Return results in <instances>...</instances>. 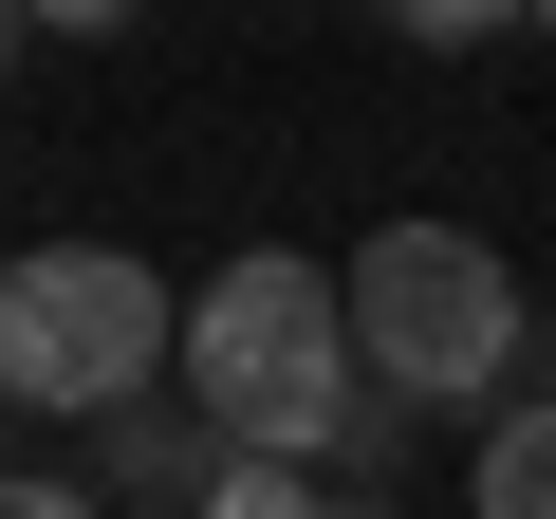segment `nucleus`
Listing matches in <instances>:
<instances>
[{"label": "nucleus", "instance_id": "1", "mask_svg": "<svg viewBox=\"0 0 556 519\" xmlns=\"http://www.w3.org/2000/svg\"><path fill=\"white\" fill-rule=\"evenodd\" d=\"M186 408L241 445V464H334L371 427V371H353V279L298 241H241L223 279L186 298Z\"/></svg>", "mask_w": 556, "mask_h": 519}, {"label": "nucleus", "instance_id": "2", "mask_svg": "<svg viewBox=\"0 0 556 519\" xmlns=\"http://www.w3.org/2000/svg\"><path fill=\"white\" fill-rule=\"evenodd\" d=\"M186 353L167 279L130 241H38V260H0V408H56V427H112L149 408Z\"/></svg>", "mask_w": 556, "mask_h": 519}, {"label": "nucleus", "instance_id": "3", "mask_svg": "<svg viewBox=\"0 0 556 519\" xmlns=\"http://www.w3.org/2000/svg\"><path fill=\"white\" fill-rule=\"evenodd\" d=\"M353 371L390 408H482L519 371V260L482 223H371L353 241Z\"/></svg>", "mask_w": 556, "mask_h": 519}, {"label": "nucleus", "instance_id": "4", "mask_svg": "<svg viewBox=\"0 0 556 519\" xmlns=\"http://www.w3.org/2000/svg\"><path fill=\"white\" fill-rule=\"evenodd\" d=\"M223 464H241V445H223L204 408H112V482H149V501H204ZM112 482H93V501H112Z\"/></svg>", "mask_w": 556, "mask_h": 519}, {"label": "nucleus", "instance_id": "5", "mask_svg": "<svg viewBox=\"0 0 556 519\" xmlns=\"http://www.w3.org/2000/svg\"><path fill=\"white\" fill-rule=\"evenodd\" d=\"M464 519H556V390H538V408H482V482H464Z\"/></svg>", "mask_w": 556, "mask_h": 519}, {"label": "nucleus", "instance_id": "6", "mask_svg": "<svg viewBox=\"0 0 556 519\" xmlns=\"http://www.w3.org/2000/svg\"><path fill=\"white\" fill-rule=\"evenodd\" d=\"M371 20H390V38H427V56H482L501 20H538V0H371Z\"/></svg>", "mask_w": 556, "mask_h": 519}, {"label": "nucleus", "instance_id": "7", "mask_svg": "<svg viewBox=\"0 0 556 519\" xmlns=\"http://www.w3.org/2000/svg\"><path fill=\"white\" fill-rule=\"evenodd\" d=\"M204 519H334V501H316V464H223Z\"/></svg>", "mask_w": 556, "mask_h": 519}, {"label": "nucleus", "instance_id": "8", "mask_svg": "<svg viewBox=\"0 0 556 519\" xmlns=\"http://www.w3.org/2000/svg\"><path fill=\"white\" fill-rule=\"evenodd\" d=\"M0 519H112V501H93L75 464H20V482H0Z\"/></svg>", "mask_w": 556, "mask_h": 519}, {"label": "nucleus", "instance_id": "9", "mask_svg": "<svg viewBox=\"0 0 556 519\" xmlns=\"http://www.w3.org/2000/svg\"><path fill=\"white\" fill-rule=\"evenodd\" d=\"M20 20H38V38H112L130 0H20Z\"/></svg>", "mask_w": 556, "mask_h": 519}, {"label": "nucleus", "instance_id": "10", "mask_svg": "<svg viewBox=\"0 0 556 519\" xmlns=\"http://www.w3.org/2000/svg\"><path fill=\"white\" fill-rule=\"evenodd\" d=\"M0 75H20V0H0Z\"/></svg>", "mask_w": 556, "mask_h": 519}, {"label": "nucleus", "instance_id": "11", "mask_svg": "<svg viewBox=\"0 0 556 519\" xmlns=\"http://www.w3.org/2000/svg\"><path fill=\"white\" fill-rule=\"evenodd\" d=\"M538 38H556V0H538Z\"/></svg>", "mask_w": 556, "mask_h": 519}]
</instances>
